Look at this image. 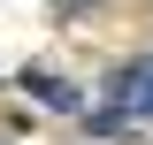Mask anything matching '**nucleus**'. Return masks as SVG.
Instances as JSON below:
<instances>
[{
	"label": "nucleus",
	"instance_id": "obj_1",
	"mask_svg": "<svg viewBox=\"0 0 153 145\" xmlns=\"http://www.w3.org/2000/svg\"><path fill=\"white\" fill-rule=\"evenodd\" d=\"M115 115L123 122H153V54L146 61H130V69H115Z\"/></svg>",
	"mask_w": 153,
	"mask_h": 145
},
{
	"label": "nucleus",
	"instance_id": "obj_2",
	"mask_svg": "<svg viewBox=\"0 0 153 145\" xmlns=\"http://www.w3.org/2000/svg\"><path fill=\"white\" fill-rule=\"evenodd\" d=\"M23 92H38V99H46V107H76V92L61 84L54 69H23Z\"/></svg>",
	"mask_w": 153,
	"mask_h": 145
},
{
	"label": "nucleus",
	"instance_id": "obj_3",
	"mask_svg": "<svg viewBox=\"0 0 153 145\" xmlns=\"http://www.w3.org/2000/svg\"><path fill=\"white\" fill-rule=\"evenodd\" d=\"M54 8H61V16H92L100 0H54Z\"/></svg>",
	"mask_w": 153,
	"mask_h": 145
}]
</instances>
